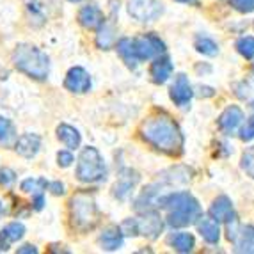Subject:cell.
<instances>
[{"label":"cell","instance_id":"obj_19","mask_svg":"<svg viewBox=\"0 0 254 254\" xmlns=\"http://www.w3.org/2000/svg\"><path fill=\"white\" fill-rule=\"evenodd\" d=\"M125 235L119 226H109L103 229V233L100 235V246L105 251H118L123 247Z\"/></svg>","mask_w":254,"mask_h":254},{"label":"cell","instance_id":"obj_7","mask_svg":"<svg viewBox=\"0 0 254 254\" xmlns=\"http://www.w3.org/2000/svg\"><path fill=\"white\" fill-rule=\"evenodd\" d=\"M133 220V231L135 237H146L148 240H157L160 237L162 229H164V220H162L160 213L155 210H144L142 215L137 217Z\"/></svg>","mask_w":254,"mask_h":254},{"label":"cell","instance_id":"obj_16","mask_svg":"<svg viewBox=\"0 0 254 254\" xmlns=\"http://www.w3.org/2000/svg\"><path fill=\"white\" fill-rule=\"evenodd\" d=\"M139 182V174L135 171L131 169H123L119 173V178L114 185V195L118 199H125L131 190H133V187L137 185Z\"/></svg>","mask_w":254,"mask_h":254},{"label":"cell","instance_id":"obj_23","mask_svg":"<svg viewBox=\"0 0 254 254\" xmlns=\"http://www.w3.org/2000/svg\"><path fill=\"white\" fill-rule=\"evenodd\" d=\"M116 50H118L119 57L123 59V63L127 64L128 68H137L139 61L135 59V54H133V45H131V38H121L116 45Z\"/></svg>","mask_w":254,"mask_h":254},{"label":"cell","instance_id":"obj_17","mask_svg":"<svg viewBox=\"0 0 254 254\" xmlns=\"http://www.w3.org/2000/svg\"><path fill=\"white\" fill-rule=\"evenodd\" d=\"M103 20H105L103 11L96 4L84 5L78 11V21H80V25L85 27V29H98L103 23Z\"/></svg>","mask_w":254,"mask_h":254},{"label":"cell","instance_id":"obj_4","mask_svg":"<svg viewBox=\"0 0 254 254\" xmlns=\"http://www.w3.org/2000/svg\"><path fill=\"white\" fill-rule=\"evenodd\" d=\"M69 219L71 226L78 231H91L100 222V210L96 206L93 194L78 192L69 201Z\"/></svg>","mask_w":254,"mask_h":254},{"label":"cell","instance_id":"obj_12","mask_svg":"<svg viewBox=\"0 0 254 254\" xmlns=\"http://www.w3.org/2000/svg\"><path fill=\"white\" fill-rule=\"evenodd\" d=\"M64 87L71 93L84 94L91 89V76L89 73L85 71L80 66H75L68 71L66 78H64Z\"/></svg>","mask_w":254,"mask_h":254},{"label":"cell","instance_id":"obj_28","mask_svg":"<svg viewBox=\"0 0 254 254\" xmlns=\"http://www.w3.org/2000/svg\"><path fill=\"white\" fill-rule=\"evenodd\" d=\"M240 167L249 178L254 180V146H251V148H247L246 151L242 153Z\"/></svg>","mask_w":254,"mask_h":254},{"label":"cell","instance_id":"obj_29","mask_svg":"<svg viewBox=\"0 0 254 254\" xmlns=\"http://www.w3.org/2000/svg\"><path fill=\"white\" fill-rule=\"evenodd\" d=\"M237 50L242 57L253 59L254 57V38L253 36H244L237 41Z\"/></svg>","mask_w":254,"mask_h":254},{"label":"cell","instance_id":"obj_31","mask_svg":"<svg viewBox=\"0 0 254 254\" xmlns=\"http://www.w3.org/2000/svg\"><path fill=\"white\" fill-rule=\"evenodd\" d=\"M240 139L242 140H253L254 139V116L253 118H249V121L240 128Z\"/></svg>","mask_w":254,"mask_h":254},{"label":"cell","instance_id":"obj_32","mask_svg":"<svg viewBox=\"0 0 254 254\" xmlns=\"http://www.w3.org/2000/svg\"><path fill=\"white\" fill-rule=\"evenodd\" d=\"M14 180H16V174H14V171L7 169V167L0 169V185H2V187H11L14 183Z\"/></svg>","mask_w":254,"mask_h":254},{"label":"cell","instance_id":"obj_1","mask_svg":"<svg viewBox=\"0 0 254 254\" xmlns=\"http://www.w3.org/2000/svg\"><path fill=\"white\" fill-rule=\"evenodd\" d=\"M140 133L149 146L165 153V155L178 157L183 153L185 140H183L182 130L174 123V119L164 112L146 119L140 127Z\"/></svg>","mask_w":254,"mask_h":254},{"label":"cell","instance_id":"obj_2","mask_svg":"<svg viewBox=\"0 0 254 254\" xmlns=\"http://www.w3.org/2000/svg\"><path fill=\"white\" fill-rule=\"evenodd\" d=\"M167 210V224L173 228H185L203 215L201 206L190 192H169L162 201Z\"/></svg>","mask_w":254,"mask_h":254},{"label":"cell","instance_id":"obj_39","mask_svg":"<svg viewBox=\"0 0 254 254\" xmlns=\"http://www.w3.org/2000/svg\"><path fill=\"white\" fill-rule=\"evenodd\" d=\"M69 2H80V0H69Z\"/></svg>","mask_w":254,"mask_h":254},{"label":"cell","instance_id":"obj_30","mask_svg":"<svg viewBox=\"0 0 254 254\" xmlns=\"http://www.w3.org/2000/svg\"><path fill=\"white\" fill-rule=\"evenodd\" d=\"M231 5L240 13H253L254 11V0H231Z\"/></svg>","mask_w":254,"mask_h":254},{"label":"cell","instance_id":"obj_20","mask_svg":"<svg viewBox=\"0 0 254 254\" xmlns=\"http://www.w3.org/2000/svg\"><path fill=\"white\" fill-rule=\"evenodd\" d=\"M25 235V226L21 222H11V224L5 226L2 231H0V249H7L9 244L18 242L20 238H23Z\"/></svg>","mask_w":254,"mask_h":254},{"label":"cell","instance_id":"obj_15","mask_svg":"<svg viewBox=\"0 0 254 254\" xmlns=\"http://www.w3.org/2000/svg\"><path fill=\"white\" fill-rule=\"evenodd\" d=\"M39 148H41V137L36 135V133H23V135L18 137L14 149H16L18 155L25 158H32L38 155Z\"/></svg>","mask_w":254,"mask_h":254},{"label":"cell","instance_id":"obj_6","mask_svg":"<svg viewBox=\"0 0 254 254\" xmlns=\"http://www.w3.org/2000/svg\"><path fill=\"white\" fill-rule=\"evenodd\" d=\"M226 224H228V240L235 246V251L254 254V226H242L238 217Z\"/></svg>","mask_w":254,"mask_h":254},{"label":"cell","instance_id":"obj_21","mask_svg":"<svg viewBox=\"0 0 254 254\" xmlns=\"http://www.w3.org/2000/svg\"><path fill=\"white\" fill-rule=\"evenodd\" d=\"M57 137H59L61 142L69 149H76L80 146V140H82L78 130L69 127V125H59V127H57Z\"/></svg>","mask_w":254,"mask_h":254},{"label":"cell","instance_id":"obj_26","mask_svg":"<svg viewBox=\"0 0 254 254\" xmlns=\"http://www.w3.org/2000/svg\"><path fill=\"white\" fill-rule=\"evenodd\" d=\"M14 139H16V128L13 121L0 116V144L9 146Z\"/></svg>","mask_w":254,"mask_h":254},{"label":"cell","instance_id":"obj_34","mask_svg":"<svg viewBox=\"0 0 254 254\" xmlns=\"http://www.w3.org/2000/svg\"><path fill=\"white\" fill-rule=\"evenodd\" d=\"M48 189L54 195H63L64 194V183L61 182H54V183H48Z\"/></svg>","mask_w":254,"mask_h":254},{"label":"cell","instance_id":"obj_27","mask_svg":"<svg viewBox=\"0 0 254 254\" xmlns=\"http://www.w3.org/2000/svg\"><path fill=\"white\" fill-rule=\"evenodd\" d=\"M48 182L43 178H29V180H23L21 182V190L25 192V194H41L43 190H47Z\"/></svg>","mask_w":254,"mask_h":254},{"label":"cell","instance_id":"obj_24","mask_svg":"<svg viewBox=\"0 0 254 254\" xmlns=\"http://www.w3.org/2000/svg\"><path fill=\"white\" fill-rule=\"evenodd\" d=\"M116 29L114 25H110V23H107L105 20H103V23L100 27H98V36H96V45L98 48H102V50H109L112 45H114V36Z\"/></svg>","mask_w":254,"mask_h":254},{"label":"cell","instance_id":"obj_3","mask_svg":"<svg viewBox=\"0 0 254 254\" xmlns=\"http://www.w3.org/2000/svg\"><path fill=\"white\" fill-rule=\"evenodd\" d=\"M13 64L18 71L25 73L34 80H45L50 71V59L32 45H18L13 52Z\"/></svg>","mask_w":254,"mask_h":254},{"label":"cell","instance_id":"obj_37","mask_svg":"<svg viewBox=\"0 0 254 254\" xmlns=\"http://www.w3.org/2000/svg\"><path fill=\"white\" fill-rule=\"evenodd\" d=\"M176 2H180V4H195L197 0H176Z\"/></svg>","mask_w":254,"mask_h":254},{"label":"cell","instance_id":"obj_14","mask_svg":"<svg viewBox=\"0 0 254 254\" xmlns=\"http://www.w3.org/2000/svg\"><path fill=\"white\" fill-rule=\"evenodd\" d=\"M173 63H171L169 55H157L155 61H153L149 73H151V78L155 84H165L169 80V76L173 75Z\"/></svg>","mask_w":254,"mask_h":254},{"label":"cell","instance_id":"obj_36","mask_svg":"<svg viewBox=\"0 0 254 254\" xmlns=\"http://www.w3.org/2000/svg\"><path fill=\"white\" fill-rule=\"evenodd\" d=\"M43 204H45V199H43L41 194H36V199H34V208L36 210H41Z\"/></svg>","mask_w":254,"mask_h":254},{"label":"cell","instance_id":"obj_35","mask_svg":"<svg viewBox=\"0 0 254 254\" xmlns=\"http://www.w3.org/2000/svg\"><path fill=\"white\" fill-rule=\"evenodd\" d=\"M18 254H38V249H36L34 246L27 244V246H23V247H18Z\"/></svg>","mask_w":254,"mask_h":254},{"label":"cell","instance_id":"obj_10","mask_svg":"<svg viewBox=\"0 0 254 254\" xmlns=\"http://www.w3.org/2000/svg\"><path fill=\"white\" fill-rule=\"evenodd\" d=\"M242 123H244V112L238 105H229L228 109L219 116V130L224 133V135H233L240 130Z\"/></svg>","mask_w":254,"mask_h":254},{"label":"cell","instance_id":"obj_22","mask_svg":"<svg viewBox=\"0 0 254 254\" xmlns=\"http://www.w3.org/2000/svg\"><path fill=\"white\" fill-rule=\"evenodd\" d=\"M169 246L178 253H192L195 247V240L190 233H185V231H180V233H174L169 237Z\"/></svg>","mask_w":254,"mask_h":254},{"label":"cell","instance_id":"obj_8","mask_svg":"<svg viewBox=\"0 0 254 254\" xmlns=\"http://www.w3.org/2000/svg\"><path fill=\"white\" fill-rule=\"evenodd\" d=\"M131 45H133L135 59L139 63L140 61H149L160 54H165V43L157 34H153V32L133 38L131 39Z\"/></svg>","mask_w":254,"mask_h":254},{"label":"cell","instance_id":"obj_9","mask_svg":"<svg viewBox=\"0 0 254 254\" xmlns=\"http://www.w3.org/2000/svg\"><path fill=\"white\" fill-rule=\"evenodd\" d=\"M162 13L164 5L160 0H128V14L137 21H155L160 18Z\"/></svg>","mask_w":254,"mask_h":254},{"label":"cell","instance_id":"obj_11","mask_svg":"<svg viewBox=\"0 0 254 254\" xmlns=\"http://www.w3.org/2000/svg\"><path fill=\"white\" fill-rule=\"evenodd\" d=\"M169 96L174 102V105L189 107L194 93H192V85H190V82H189V76H187L185 73H178V75H176L174 84L171 85Z\"/></svg>","mask_w":254,"mask_h":254},{"label":"cell","instance_id":"obj_18","mask_svg":"<svg viewBox=\"0 0 254 254\" xmlns=\"http://www.w3.org/2000/svg\"><path fill=\"white\" fill-rule=\"evenodd\" d=\"M197 231H199V235L203 237V240L206 242V244H212V246L219 244L220 228H219V222L213 220L212 217L201 215L199 219H197Z\"/></svg>","mask_w":254,"mask_h":254},{"label":"cell","instance_id":"obj_13","mask_svg":"<svg viewBox=\"0 0 254 254\" xmlns=\"http://www.w3.org/2000/svg\"><path fill=\"white\" fill-rule=\"evenodd\" d=\"M210 217L217 222H229L231 219L237 217L233 208V201L229 199L228 195H219L215 197L210 206Z\"/></svg>","mask_w":254,"mask_h":254},{"label":"cell","instance_id":"obj_38","mask_svg":"<svg viewBox=\"0 0 254 254\" xmlns=\"http://www.w3.org/2000/svg\"><path fill=\"white\" fill-rule=\"evenodd\" d=\"M4 213V203H2V199H0V215Z\"/></svg>","mask_w":254,"mask_h":254},{"label":"cell","instance_id":"obj_5","mask_svg":"<svg viewBox=\"0 0 254 254\" xmlns=\"http://www.w3.org/2000/svg\"><path fill=\"white\" fill-rule=\"evenodd\" d=\"M105 160L100 155V151L93 146L82 149L78 157V165H76V178L82 183H96L105 180Z\"/></svg>","mask_w":254,"mask_h":254},{"label":"cell","instance_id":"obj_33","mask_svg":"<svg viewBox=\"0 0 254 254\" xmlns=\"http://www.w3.org/2000/svg\"><path fill=\"white\" fill-rule=\"evenodd\" d=\"M57 162L61 167H69L73 164V155L69 151H59L57 153Z\"/></svg>","mask_w":254,"mask_h":254},{"label":"cell","instance_id":"obj_25","mask_svg":"<svg viewBox=\"0 0 254 254\" xmlns=\"http://www.w3.org/2000/svg\"><path fill=\"white\" fill-rule=\"evenodd\" d=\"M194 47L199 54L208 55V57H215L219 54V45L208 36H197L194 41Z\"/></svg>","mask_w":254,"mask_h":254}]
</instances>
